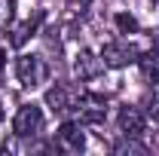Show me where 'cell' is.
I'll use <instances>...</instances> for the list:
<instances>
[{"label": "cell", "instance_id": "9", "mask_svg": "<svg viewBox=\"0 0 159 156\" xmlns=\"http://www.w3.org/2000/svg\"><path fill=\"white\" fill-rule=\"evenodd\" d=\"M144 117L159 122V83H153V89H150L147 98H144Z\"/></svg>", "mask_w": 159, "mask_h": 156}, {"label": "cell", "instance_id": "5", "mask_svg": "<svg viewBox=\"0 0 159 156\" xmlns=\"http://www.w3.org/2000/svg\"><path fill=\"white\" fill-rule=\"evenodd\" d=\"M77 95L80 89L74 86H67V83H55L49 92H46V104L52 107V113H58V117H70V110H74V104H77Z\"/></svg>", "mask_w": 159, "mask_h": 156}, {"label": "cell", "instance_id": "12", "mask_svg": "<svg viewBox=\"0 0 159 156\" xmlns=\"http://www.w3.org/2000/svg\"><path fill=\"white\" fill-rule=\"evenodd\" d=\"M3 67H6V52L0 49V71H3Z\"/></svg>", "mask_w": 159, "mask_h": 156}, {"label": "cell", "instance_id": "13", "mask_svg": "<svg viewBox=\"0 0 159 156\" xmlns=\"http://www.w3.org/2000/svg\"><path fill=\"white\" fill-rule=\"evenodd\" d=\"M77 3H80V6H89V3H92V0H77Z\"/></svg>", "mask_w": 159, "mask_h": 156}, {"label": "cell", "instance_id": "7", "mask_svg": "<svg viewBox=\"0 0 159 156\" xmlns=\"http://www.w3.org/2000/svg\"><path fill=\"white\" fill-rule=\"evenodd\" d=\"M40 21H43V9L31 6V9L21 16V21L9 31V34H12V37H9V43H12V46H25V43H28V37H34V34H37Z\"/></svg>", "mask_w": 159, "mask_h": 156}, {"label": "cell", "instance_id": "10", "mask_svg": "<svg viewBox=\"0 0 159 156\" xmlns=\"http://www.w3.org/2000/svg\"><path fill=\"white\" fill-rule=\"evenodd\" d=\"M116 34H138V19L132 16V12H116Z\"/></svg>", "mask_w": 159, "mask_h": 156}, {"label": "cell", "instance_id": "11", "mask_svg": "<svg viewBox=\"0 0 159 156\" xmlns=\"http://www.w3.org/2000/svg\"><path fill=\"white\" fill-rule=\"evenodd\" d=\"M12 9H16V0H0V28H6V21L12 19Z\"/></svg>", "mask_w": 159, "mask_h": 156}, {"label": "cell", "instance_id": "3", "mask_svg": "<svg viewBox=\"0 0 159 156\" xmlns=\"http://www.w3.org/2000/svg\"><path fill=\"white\" fill-rule=\"evenodd\" d=\"M16 74H19V83L25 89H40L43 83H49V64L40 55L25 52V55L16 58Z\"/></svg>", "mask_w": 159, "mask_h": 156}, {"label": "cell", "instance_id": "14", "mask_svg": "<svg viewBox=\"0 0 159 156\" xmlns=\"http://www.w3.org/2000/svg\"><path fill=\"white\" fill-rule=\"evenodd\" d=\"M0 119H3V101H0Z\"/></svg>", "mask_w": 159, "mask_h": 156}, {"label": "cell", "instance_id": "1", "mask_svg": "<svg viewBox=\"0 0 159 156\" xmlns=\"http://www.w3.org/2000/svg\"><path fill=\"white\" fill-rule=\"evenodd\" d=\"M138 34H141V31H138ZM138 34H119L116 40L104 43V49H101L104 67H125V64H132V61H141L150 49H156L150 40L138 43Z\"/></svg>", "mask_w": 159, "mask_h": 156}, {"label": "cell", "instance_id": "6", "mask_svg": "<svg viewBox=\"0 0 159 156\" xmlns=\"http://www.w3.org/2000/svg\"><path fill=\"white\" fill-rule=\"evenodd\" d=\"M144 126H147V117H144V110H138V107H119L116 113V129L122 138H141L144 135Z\"/></svg>", "mask_w": 159, "mask_h": 156}, {"label": "cell", "instance_id": "4", "mask_svg": "<svg viewBox=\"0 0 159 156\" xmlns=\"http://www.w3.org/2000/svg\"><path fill=\"white\" fill-rule=\"evenodd\" d=\"M52 147H55V150H61V153H83V150H86L83 122H77V119H64V126L55 132Z\"/></svg>", "mask_w": 159, "mask_h": 156}, {"label": "cell", "instance_id": "8", "mask_svg": "<svg viewBox=\"0 0 159 156\" xmlns=\"http://www.w3.org/2000/svg\"><path fill=\"white\" fill-rule=\"evenodd\" d=\"M74 71L80 80H98L104 74V61H101V55L89 52V49H80L77 58H74Z\"/></svg>", "mask_w": 159, "mask_h": 156}, {"label": "cell", "instance_id": "2", "mask_svg": "<svg viewBox=\"0 0 159 156\" xmlns=\"http://www.w3.org/2000/svg\"><path fill=\"white\" fill-rule=\"evenodd\" d=\"M43 129H46V117H43V110H40L37 104H21L19 110H16V117H12V135L16 138H25V141H34V138L43 135Z\"/></svg>", "mask_w": 159, "mask_h": 156}]
</instances>
